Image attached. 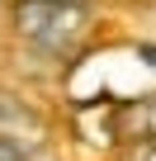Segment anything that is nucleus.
Instances as JSON below:
<instances>
[{
    "label": "nucleus",
    "instance_id": "obj_1",
    "mask_svg": "<svg viewBox=\"0 0 156 161\" xmlns=\"http://www.w3.org/2000/svg\"><path fill=\"white\" fill-rule=\"evenodd\" d=\"M14 29L29 43H38L43 52L66 57L90 33V10L81 0H19L14 5Z\"/></svg>",
    "mask_w": 156,
    "mask_h": 161
},
{
    "label": "nucleus",
    "instance_id": "obj_2",
    "mask_svg": "<svg viewBox=\"0 0 156 161\" xmlns=\"http://www.w3.org/2000/svg\"><path fill=\"white\" fill-rule=\"evenodd\" d=\"M43 133H47V123H43L38 109H29V104H24L19 95H10V90H0V142L29 152V147L43 142Z\"/></svg>",
    "mask_w": 156,
    "mask_h": 161
},
{
    "label": "nucleus",
    "instance_id": "obj_3",
    "mask_svg": "<svg viewBox=\"0 0 156 161\" xmlns=\"http://www.w3.org/2000/svg\"><path fill=\"white\" fill-rule=\"evenodd\" d=\"M118 137H128V142H156V95L118 104Z\"/></svg>",
    "mask_w": 156,
    "mask_h": 161
},
{
    "label": "nucleus",
    "instance_id": "obj_4",
    "mask_svg": "<svg viewBox=\"0 0 156 161\" xmlns=\"http://www.w3.org/2000/svg\"><path fill=\"white\" fill-rule=\"evenodd\" d=\"M128 161H156V142H137L128 152Z\"/></svg>",
    "mask_w": 156,
    "mask_h": 161
},
{
    "label": "nucleus",
    "instance_id": "obj_5",
    "mask_svg": "<svg viewBox=\"0 0 156 161\" xmlns=\"http://www.w3.org/2000/svg\"><path fill=\"white\" fill-rule=\"evenodd\" d=\"M0 161H29L19 147H10V142H0Z\"/></svg>",
    "mask_w": 156,
    "mask_h": 161
}]
</instances>
